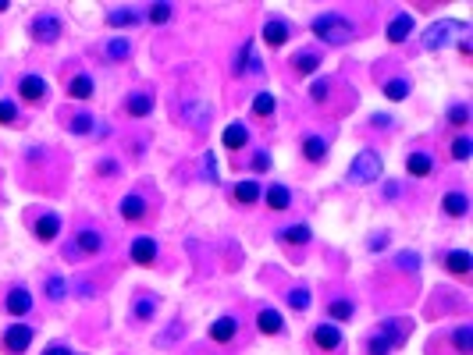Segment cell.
I'll return each instance as SVG.
<instances>
[{
	"label": "cell",
	"mask_w": 473,
	"mask_h": 355,
	"mask_svg": "<svg viewBox=\"0 0 473 355\" xmlns=\"http://www.w3.org/2000/svg\"><path fill=\"white\" fill-rule=\"evenodd\" d=\"M469 153H473V142H469V135H459V139L452 142V160L466 163V160H469Z\"/></svg>",
	"instance_id": "39"
},
{
	"label": "cell",
	"mask_w": 473,
	"mask_h": 355,
	"mask_svg": "<svg viewBox=\"0 0 473 355\" xmlns=\"http://www.w3.org/2000/svg\"><path fill=\"white\" fill-rule=\"evenodd\" d=\"M0 125H8V128L18 125V107L11 100H0Z\"/></svg>",
	"instance_id": "40"
},
{
	"label": "cell",
	"mask_w": 473,
	"mask_h": 355,
	"mask_svg": "<svg viewBox=\"0 0 473 355\" xmlns=\"http://www.w3.org/2000/svg\"><path fill=\"white\" fill-rule=\"evenodd\" d=\"M441 267L452 274V277H469L473 270V260L466 249H452V253H441Z\"/></svg>",
	"instance_id": "9"
},
{
	"label": "cell",
	"mask_w": 473,
	"mask_h": 355,
	"mask_svg": "<svg viewBox=\"0 0 473 355\" xmlns=\"http://www.w3.org/2000/svg\"><path fill=\"white\" fill-rule=\"evenodd\" d=\"M203 170H206V178H210V182H218V170H214V153H206V156H203Z\"/></svg>",
	"instance_id": "47"
},
{
	"label": "cell",
	"mask_w": 473,
	"mask_h": 355,
	"mask_svg": "<svg viewBox=\"0 0 473 355\" xmlns=\"http://www.w3.org/2000/svg\"><path fill=\"white\" fill-rule=\"evenodd\" d=\"M32 327L29 323H11L8 330H4V351H11V355H22L29 344H32Z\"/></svg>",
	"instance_id": "5"
},
{
	"label": "cell",
	"mask_w": 473,
	"mask_h": 355,
	"mask_svg": "<svg viewBox=\"0 0 473 355\" xmlns=\"http://www.w3.org/2000/svg\"><path fill=\"white\" fill-rule=\"evenodd\" d=\"M153 110V96L149 93H132L128 100H125V114L128 117H146Z\"/></svg>",
	"instance_id": "24"
},
{
	"label": "cell",
	"mask_w": 473,
	"mask_h": 355,
	"mask_svg": "<svg viewBox=\"0 0 473 355\" xmlns=\"http://www.w3.org/2000/svg\"><path fill=\"white\" fill-rule=\"evenodd\" d=\"M441 213H445V217H452V220H462V217L469 213V199H466V192H459V189L445 192V196H441Z\"/></svg>",
	"instance_id": "10"
},
{
	"label": "cell",
	"mask_w": 473,
	"mask_h": 355,
	"mask_svg": "<svg viewBox=\"0 0 473 355\" xmlns=\"http://www.w3.org/2000/svg\"><path fill=\"white\" fill-rule=\"evenodd\" d=\"M103 249V234L96 227H79L68 242V260H82V256H96Z\"/></svg>",
	"instance_id": "2"
},
{
	"label": "cell",
	"mask_w": 473,
	"mask_h": 355,
	"mask_svg": "<svg viewBox=\"0 0 473 355\" xmlns=\"http://www.w3.org/2000/svg\"><path fill=\"white\" fill-rule=\"evenodd\" d=\"M366 355H392V341H388L381 330L366 334Z\"/></svg>",
	"instance_id": "34"
},
{
	"label": "cell",
	"mask_w": 473,
	"mask_h": 355,
	"mask_svg": "<svg viewBox=\"0 0 473 355\" xmlns=\"http://www.w3.org/2000/svg\"><path fill=\"white\" fill-rule=\"evenodd\" d=\"M313 36H317L321 43H331V46H345L356 39V25L342 15H321V18H313L309 22Z\"/></svg>",
	"instance_id": "1"
},
{
	"label": "cell",
	"mask_w": 473,
	"mask_h": 355,
	"mask_svg": "<svg viewBox=\"0 0 473 355\" xmlns=\"http://www.w3.org/2000/svg\"><path fill=\"white\" fill-rule=\"evenodd\" d=\"M239 334V320L235 316H218L214 323H210V341H218V344H232Z\"/></svg>",
	"instance_id": "13"
},
{
	"label": "cell",
	"mask_w": 473,
	"mask_h": 355,
	"mask_svg": "<svg viewBox=\"0 0 473 355\" xmlns=\"http://www.w3.org/2000/svg\"><path fill=\"white\" fill-rule=\"evenodd\" d=\"M406 170H409L413 178H427V174L434 170V156H431L427 149H413V153L406 156Z\"/></svg>",
	"instance_id": "16"
},
{
	"label": "cell",
	"mask_w": 473,
	"mask_h": 355,
	"mask_svg": "<svg viewBox=\"0 0 473 355\" xmlns=\"http://www.w3.org/2000/svg\"><path fill=\"white\" fill-rule=\"evenodd\" d=\"M43 355H75V351H72V348H65V344H50Z\"/></svg>",
	"instance_id": "48"
},
{
	"label": "cell",
	"mask_w": 473,
	"mask_h": 355,
	"mask_svg": "<svg viewBox=\"0 0 473 355\" xmlns=\"http://www.w3.org/2000/svg\"><path fill=\"white\" fill-rule=\"evenodd\" d=\"M328 316H331V320H338V323L352 320V316H356L352 299H345V295H335V299H328Z\"/></svg>",
	"instance_id": "22"
},
{
	"label": "cell",
	"mask_w": 473,
	"mask_h": 355,
	"mask_svg": "<svg viewBox=\"0 0 473 355\" xmlns=\"http://www.w3.org/2000/svg\"><path fill=\"white\" fill-rule=\"evenodd\" d=\"M317 68H321V50H302V53L292 57V72L295 75H313Z\"/></svg>",
	"instance_id": "21"
},
{
	"label": "cell",
	"mask_w": 473,
	"mask_h": 355,
	"mask_svg": "<svg viewBox=\"0 0 473 355\" xmlns=\"http://www.w3.org/2000/svg\"><path fill=\"white\" fill-rule=\"evenodd\" d=\"M18 96L25 103H43L46 100V79L43 75H25L18 79Z\"/></svg>",
	"instance_id": "8"
},
{
	"label": "cell",
	"mask_w": 473,
	"mask_h": 355,
	"mask_svg": "<svg viewBox=\"0 0 473 355\" xmlns=\"http://www.w3.org/2000/svg\"><path fill=\"white\" fill-rule=\"evenodd\" d=\"M221 142H225L228 149H242V146L249 142V128L235 121V125H228V128H225V135H221Z\"/></svg>",
	"instance_id": "28"
},
{
	"label": "cell",
	"mask_w": 473,
	"mask_h": 355,
	"mask_svg": "<svg viewBox=\"0 0 473 355\" xmlns=\"http://www.w3.org/2000/svg\"><path fill=\"white\" fill-rule=\"evenodd\" d=\"M445 121H448L452 128H466V125H469V107H466V103H455V107L448 110Z\"/></svg>",
	"instance_id": "38"
},
{
	"label": "cell",
	"mask_w": 473,
	"mask_h": 355,
	"mask_svg": "<svg viewBox=\"0 0 473 355\" xmlns=\"http://www.w3.org/2000/svg\"><path fill=\"white\" fill-rule=\"evenodd\" d=\"M378 174H381V156H378L374 149H363V153L352 160V170H349V178H352V182H359V185L374 182Z\"/></svg>",
	"instance_id": "3"
},
{
	"label": "cell",
	"mask_w": 473,
	"mask_h": 355,
	"mask_svg": "<svg viewBox=\"0 0 473 355\" xmlns=\"http://www.w3.org/2000/svg\"><path fill=\"white\" fill-rule=\"evenodd\" d=\"M264 43L274 46V50L288 43V25H285V18H267V22H264Z\"/></svg>",
	"instance_id": "18"
},
{
	"label": "cell",
	"mask_w": 473,
	"mask_h": 355,
	"mask_svg": "<svg viewBox=\"0 0 473 355\" xmlns=\"http://www.w3.org/2000/svg\"><path fill=\"white\" fill-rule=\"evenodd\" d=\"M331 86H335V79H317L309 86V96H313V103H324L328 100V93H331Z\"/></svg>",
	"instance_id": "41"
},
{
	"label": "cell",
	"mask_w": 473,
	"mask_h": 355,
	"mask_svg": "<svg viewBox=\"0 0 473 355\" xmlns=\"http://www.w3.org/2000/svg\"><path fill=\"white\" fill-rule=\"evenodd\" d=\"M32 39L36 43H58V36H61V22H58V15H39V18H32Z\"/></svg>",
	"instance_id": "6"
},
{
	"label": "cell",
	"mask_w": 473,
	"mask_h": 355,
	"mask_svg": "<svg viewBox=\"0 0 473 355\" xmlns=\"http://www.w3.org/2000/svg\"><path fill=\"white\" fill-rule=\"evenodd\" d=\"M93 128H96V125H93V117H89L86 110H79V114L68 117V132H72V135H89Z\"/></svg>",
	"instance_id": "33"
},
{
	"label": "cell",
	"mask_w": 473,
	"mask_h": 355,
	"mask_svg": "<svg viewBox=\"0 0 473 355\" xmlns=\"http://www.w3.org/2000/svg\"><path fill=\"white\" fill-rule=\"evenodd\" d=\"M153 313H156V299H153V295H135V302H132V320L146 323V320H153Z\"/></svg>",
	"instance_id": "25"
},
{
	"label": "cell",
	"mask_w": 473,
	"mask_h": 355,
	"mask_svg": "<svg viewBox=\"0 0 473 355\" xmlns=\"http://www.w3.org/2000/svg\"><path fill=\"white\" fill-rule=\"evenodd\" d=\"M146 18H149L153 25H164V22L171 18V4H153V8H146Z\"/></svg>",
	"instance_id": "43"
},
{
	"label": "cell",
	"mask_w": 473,
	"mask_h": 355,
	"mask_svg": "<svg viewBox=\"0 0 473 355\" xmlns=\"http://www.w3.org/2000/svg\"><path fill=\"white\" fill-rule=\"evenodd\" d=\"M409 32H413V18H409V15H395V18L388 22V29H385L388 43H402Z\"/></svg>",
	"instance_id": "23"
},
{
	"label": "cell",
	"mask_w": 473,
	"mask_h": 355,
	"mask_svg": "<svg viewBox=\"0 0 473 355\" xmlns=\"http://www.w3.org/2000/svg\"><path fill=\"white\" fill-rule=\"evenodd\" d=\"M139 22V11L135 8H114L107 11V25H135Z\"/></svg>",
	"instance_id": "35"
},
{
	"label": "cell",
	"mask_w": 473,
	"mask_h": 355,
	"mask_svg": "<svg viewBox=\"0 0 473 355\" xmlns=\"http://www.w3.org/2000/svg\"><path fill=\"white\" fill-rule=\"evenodd\" d=\"M264 199H267V206H271V210H278V213L292 206V192H288L285 185H271V189H264Z\"/></svg>",
	"instance_id": "26"
},
{
	"label": "cell",
	"mask_w": 473,
	"mask_h": 355,
	"mask_svg": "<svg viewBox=\"0 0 473 355\" xmlns=\"http://www.w3.org/2000/svg\"><path fill=\"white\" fill-rule=\"evenodd\" d=\"M206 117H210V107H206V103H196V110L189 114V125H192L196 132H203V128H206Z\"/></svg>",
	"instance_id": "44"
},
{
	"label": "cell",
	"mask_w": 473,
	"mask_h": 355,
	"mask_svg": "<svg viewBox=\"0 0 473 355\" xmlns=\"http://www.w3.org/2000/svg\"><path fill=\"white\" fill-rule=\"evenodd\" d=\"M43 295H46V302H65V277L50 274V277L43 281Z\"/></svg>",
	"instance_id": "32"
},
{
	"label": "cell",
	"mask_w": 473,
	"mask_h": 355,
	"mask_svg": "<svg viewBox=\"0 0 473 355\" xmlns=\"http://www.w3.org/2000/svg\"><path fill=\"white\" fill-rule=\"evenodd\" d=\"M256 327H260V334L274 337V334H281V330H285V320H281V313H278L274 306H264V309L256 313Z\"/></svg>",
	"instance_id": "15"
},
{
	"label": "cell",
	"mask_w": 473,
	"mask_h": 355,
	"mask_svg": "<svg viewBox=\"0 0 473 355\" xmlns=\"http://www.w3.org/2000/svg\"><path fill=\"white\" fill-rule=\"evenodd\" d=\"M156 256H161V246H156L153 239H135V242L128 246V260H132L135 267H153Z\"/></svg>",
	"instance_id": "7"
},
{
	"label": "cell",
	"mask_w": 473,
	"mask_h": 355,
	"mask_svg": "<svg viewBox=\"0 0 473 355\" xmlns=\"http://www.w3.org/2000/svg\"><path fill=\"white\" fill-rule=\"evenodd\" d=\"M381 93H385L388 100H395V103H399V100H406V96H409V82H406V79H388V82L381 86Z\"/></svg>",
	"instance_id": "36"
},
{
	"label": "cell",
	"mask_w": 473,
	"mask_h": 355,
	"mask_svg": "<svg viewBox=\"0 0 473 355\" xmlns=\"http://www.w3.org/2000/svg\"><path fill=\"white\" fill-rule=\"evenodd\" d=\"M385 199H399V185H395V182H388V189H385Z\"/></svg>",
	"instance_id": "49"
},
{
	"label": "cell",
	"mask_w": 473,
	"mask_h": 355,
	"mask_svg": "<svg viewBox=\"0 0 473 355\" xmlns=\"http://www.w3.org/2000/svg\"><path fill=\"white\" fill-rule=\"evenodd\" d=\"M288 306L299 309V313L309 309V288H292V291H288Z\"/></svg>",
	"instance_id": "42"
},
{
	"label": "cell",
	"mask_w": 473,
	"mask_h": 355,
	"mask_svg": "<svg viewBox=\"0 0 473 355\" xmlns=\"http://www.w3.org/2000/svg\"><path fill=\"white\" fill-rule=\"evenodd\" d=\"M118 210H121V220H128V224H139V220H146V213H149V206H146V199H142L139 192H128Z\"/></svg>",
	"instance_id": "11"
},
{
	"label": "cell",
	"mask_w": 473,
	"mask_h": 355,
	"mask_svg": "<svg viewBox=\"0 0 473 355\" xmlns=\"http://www.w3.org/2000/svg\"><path fill=\"white\" fill-rule=\"evenodd\" d=\"M103 57H107V61H128V57H132V43H128V39L103 43Z\"/></svg>",
	"instance_id": "30"
},
{
	"label": "cell",
	"mask_w": 473,
	"mask_h": 355,
	"mask_svg": "<svg viewBox=\"0 0 473 355\" xmlns=\"http://www.w3.org/2000/svg\"><path fill=\"white\" fill-rule=\"evenodd\" d=\"M274 107H278V100H274L271 93H256V100H253V114H256V117H271Z\"/></svg>",
	"instance_id": "37"
},
{
	"label": "cell",
	"mask_w": 473,
	"mask_h": 355,
	"mask_svg": "<svg viewBox=\"0 0 473 355\" xmlns=\"http://www.w3.org/2000/svg\"><path fill=\"white\" fill-rule=\"evenodd\" d=\"M452 29H455V22H434V25L424 32V50H438L441 43H448Z\"/></svg>",
	"instance_id": "20"
},
{
	"label": "cell",
	"mask_w": 473,
	"mask_h": 355,
	"mask_svg": "<svg viewBox=\"0 0 473 355\" xmlns=\"http://www.w3.org/2000/svg\"><path fill=\"white\" fill-rule=\"evenodd\" d=\"M4 309H8L11 316H25V313L32 309V295H29V288L15 284V288L8 291V299H4Z\"/></svg>",
	"instance_id": "12"
},
{
	"label": "cell",
	"mask_w": 473,
	"mask_h": 355,
	"mask_svg": "<svg viewBox=\"0 0 473 355\" xmlns=\"http://www.w3.org/2000/svg\"><path fill=\"white\" fill-rule=\"evenodd\" d=\"M274 239H278V242H285V246L302 249V246L309 242V227L299 220V224H292V227H278V231H274Z\"/></svg>",
	"instance_id": "17"
},
{
	"label": "cell",
	"mask_w": 473,
	"mask_h": 355,
	"mask_svg": "<svg viewBox=\"0 0 473 355\" xmlns=\"http://www.w3.org/2000/svg\"><path fill=\"white\" fill-rule=\"evenodd\" d=\"M58 231H61V217L58 213H43V217L32 220V234H36L39 242H54Z\"/></svg>",
	"instance_id": "14"
},
{
	"label": "cell",
	"mask_w": 473,
	"mask_h": 355,
	"mask_svg": "<svg viewBox=\"0 0 473 355\" xmlns=\"http://www.w3.org/2000/svg\"><path fill=\"white\" fill-rule=\"evenodd\" d=\"M309 337H313V344H317L324 355H331V351L342 348V330H338V323H317V327L309 330Z\"/></svg>",
	"instance_id": "4"
},
{
	"label": "cell",
	"mask_w": 473,
	"mask_h": 355,
	"mask_svg": "<svg viewBox=\"0 0 473 355\" xmlns=\"http://www.w3.org/2000/svg\"><path fill=\"white\" fill-rule=\"evenodd\" d=\"M96 174H107V178H114V174H118V160H100Z\"/></svg>",
	"instance_id": "46"
},
{
	"label": "cell",
	"mask_w": 473,
	"mask_h": 355,
	"mask_svg": "<svg viewBox=\"0 0 473 355\" xmlns=\"http://www.w3.org/2000/svg\"><path fill=\"white\" fill-rule=\"evenodd\" d=\"M68 96H72V100H89V96H93V79H89L86 72L72 75V82H68Z\"/></svg>",
	"instance_id": "27"
},
{
	"label": "cell",
	"mask_w": 473,
	"mask_h": 355,
	"mask_svg": "<svg viewBox=\"0 0 473 355\" xmlns=\"http://www.w3.org/2000/svg\"><path fill=\"white\" fill-rule=\"evenodd\" d=\"M253 170H267L271 167V156L267 153H253V163H249Z\"/></svg>",
	"instance_id": "45"
},
{
	"label": "cell",
	"mask_w": 473,
	"mask_h": 355,
	"mask_svg": "<svg viewBox=\"0 0 473 355\" xmlns=\"http://www.w3.org/2000/svg\"><path fill=\"white\" fill-rule=\"evenodd\" d=\"M302 156L309 160V163H321L324 156H328V139L324 135H302Z\"/></svg>",
	"instance_id": "19"
},
{
	"label": "cell",
	"mask_w": 473,
	"mask_h": 355,
	"mask_svg": "<svg viewBox=\"0 0 473 355\" xmlns=\"http://www.w3.org/2000/svg\"><path fill=\"white\" fill-rule=\"evenodd\" d=\"M232 192H235V203H239V206H253V203L260 199V192H264V189H260L256 182H239Z\"/></svg>",
	"instance_id": "29"
},
{
	"label": "cell",
	"mask_w": 473,
	"mask_h": 355,
	"mask_svg": "<svg viewBox=\"0 0 473 355\" xmlns=\"http://www.w3.org/2000/svg\"><path fill=\"white\" fill-rule=\"evenodd\" d=\"M448 341L455 344L459 355H469V351H473V327H455V330L448 334Z\"/></svg>",
	"instance_id": "31"
}]
</instances>
